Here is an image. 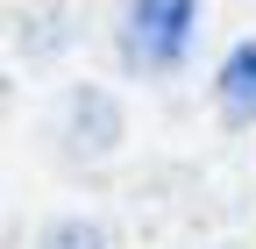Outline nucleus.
Here are the masks:
<instances>
[{
    "label": "nucleus",
    "instance_id": "20e7f679",
    "mask_svg": "<svg viewBox=\"0 0 256 249\" xmlns=\"http://www.w3.org/2000/svg\"><path fill=\"white\" fill-rule=\"evenodd\" d=\"M43 249H107V235L86 228V221H57V228L43 235Z\"/></svg>",
    "mask_w": 256,
    "mask_h": 249
},
{
    "label": "nucleus",
    "instance_id": "7ed1b4c3",
    "mask_svg": "<svg viewBox=\"0 0 256 249\" xmlns=\"http://www.w3.org/2000/svg\"><path fill=\"white\" fill-rule=\"evenodd\" d=\"M72 142L78 150H114V100L107 92H78L72 100Z\"/></svg>",
    "mask_w": 256,
    "mask_h": 249
},
{
    "label": "nucleus",
    "instance_id": "f257e3e1",
    "mask_svg": "<svg viewBox=\"0 0 256 249\" xmlns=\"http://www.w3.org/2000/svg\"><path fill=\"white\" fill-rule=\"evenodd\" d=\"M200 36V0H128L121 14V57L136 72H178Z\"/></svg>",
    "mask_w": 256,
    "mask_h": 249
},
{
    "label": "nucleus",
    "instance_id": "f03ea898",
    "mask_svg": "<svg viewBox=\"0 0 256 249\" xmlns=\"http://www.w3.org/2000/svg\"><path fill=\"white\" fill-rule=\"evenodd\" d=\"M220 107L256 121V36H242L228 57H220Z\"/></svg>",
    "mask_w": 256,
    "mask_h": 249
}]
</instances>
